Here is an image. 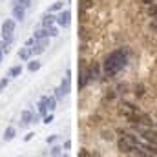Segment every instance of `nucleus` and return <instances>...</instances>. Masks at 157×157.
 <instances>
[{"label": "nucleus", "mask_w": 157, "mask_h": 157, "mask_svg": "<svg viewBox=\"0 0 157 157\" xmlns=\"http://www.w3.org/2000/svg\"><path fill=\"white\" fill-rule=\"evenodd\" d=\"M126 64H128V49H115L104 59L102 70L108 77H113L122 68H126Z\"/></svg>", "instance_id": "f257e3e1"}, {"label": "nucleus", "mask_w": 157, "mask_h": 157, "mask_svg": "<svg viewBox=\"0 0 157 157\" xmlns=\"http://www.w3.org/2000/svg\"><path fill=\"white\" fill-rule=\"evenodd\" d=\"M139 144V141H137V137L135 135H132V133H121V137H119V143H117V146H119V150L121 152H124V154H130L135 146Z\"/></svg>", "instance_id": "f03ea898"}, {"label": "nucleus", "mask_w": 157, "mask_h": 157, "mask_svg": "<svg viewBox=\"0 0 157 157\" xmlns=\"http://www.w3.org/2000/svg\"><path fill=\"white\" fill-rule=\"evenodd\" d=\"M119 112H121L124 117H128L130 121H133V119L139 115V108H137L135 104H132V102H122L121 108H119Z\"/></svg>", "instance_id": "7ed1b4c3"}, {"label": "nucleus", "mask_w": 157, "mask_h": 157, "mask_svg": "<svg viewBox=\"0 0 157 157\" xmlns=\"http://www.w3.org/2000/svg\"><path fill=\"white\" fill-rule=\"evenodd\" d=\"M70 91H71V78H70V71H68L66 78H62V82H60V88H59V91H57V97H64V95H68Z\"/></svg>", "instance_id": "20e7f679"}, {"label": "nucleus", "mask_w": 157, "mask_h": 157, "mask_svg": "<svg viewBox=\"0 0 157 157\" xmlns=\"http://www.w3.org/2000/svg\"><path fill=\"white\" fill-rule=\"evenodd\" d=\"M141 137H143L146 143H150V144H157V130L150 128V126L141 132Z\"/></svg>", "instance_id": "39448f33"}, {"label": "nucleus", "mask_w": 157, "mask_h": 157, "mask_svg": "<svg viewBox=\"0 0 157 157\" xmlns=\"http://www.w3.org/2000/svg\"><path fill=\"white\" fill-rule=\"evenodd\" d=\"M78 77H80V82H78V90L86 88V84L90 82V71L86 70L84 62H80V70H78Z\"/></svg>", "instance_id": "423d86ee"}, {"label": "nucleus", "mask_w": 157, "mask_h": 157, "mask_svg": "<svg viewBox=\"0 0 157 157\" xmlns=\"http://www.w3.org/2000/svg\"><path fill=\"white\" fill-rule=\"evenodd\" d=\"M15 31V18H6L2 24V37H9Z\"/></svg>", "instance_id": "0eeeda50"}, {"label": "nucleus", "mask_w": 157, "mask_h": 157, "mask_svg": "<svg viewBox=\"0 0 157 157\" xmlns=\"http://www.w3.org/2000/svg\"><path fill=\"white\" fill-rule=\"evenodd\" d=\"M57 22H59V26H62V28H68V26H70V22H71V11H70V9L62 11V13L57 17Z\"/></svg>", "instance_id": "6e6552de"}, {"label": "nucleus", "mask_w": 157, "mask_h": 157, "mask_svg": "<svg viewBox=\"0 0 157 157\" xmlns=\"http://www.w3.org/2000/svg\"><path fill=\"white\" fill-rule=\"evenodd\" d=\"M13 17H15V20H20V22H22L24 17H26V7L15 4V7H13Z\"/></svg>", "instance_id": "1a4fd4ad"}, {"label": "nucleus", "mask_w": 157, "mask_h": 157, "mask_svg": "<svg viewBox=\"0 0 157 157\" xmlns=\"http://www.w3.org/2000/svg\"><path fill=\"white\" fill-rule=\"evenodd\" d=\"M55 22H57V17H55V15H51V13L44 15V18H42V26H44V28H51Z\"/></svg>", "instance_id": "9d476101"}, {"label": "nucleus", "mask_w": 157, "mask_h": 157, "mask_svg": "<svg viewBox=\"0 0 157 157\" xmlns=\"http://www.w3.org/2000/svg\"><path fill=\"white\" fill-rule=\"evenodd\" d=\"M44 102H46L48 112H53V110L57 108V99H55V97H44Z\"/></svg>", "instance_id": "9b49d317"}, {"label": "nucleus", "mask_w": 157, "mask_h": 157, "mask_svg": "<svg viewBox=\"0 0 157 157\" xmlns=\"http://www.w3.org/2000/svg\"><path fill=\"white\" fill-rule=\"evenodd\" d=\"M15 135H17V130H15L13 126H9V128H6V132H4V141H6V143H7V141H13Z\"/></svg>", "instance_id": "f8f14e48"}, {"label": "nucleus", "mask_w": 157, "mask_h": 157, "mask_svg": "<svg viewBox=\"0 0 157 157\" xmlns=\"http://www.w3.org/2000/svg\"><path fill=\"white\" fill-rule=\"evenodd\" d=\"M33 119H35V115H33L31 112H22V126H26V124L33 122Z\"/></svg>", "instance_id": "ddd939ff"}, {"label": "nucleus", "mask_w": 157, "mask_h": 157, "mask_svg": "<svg viewBox=\"0 0 157 157\" xmlns=\"http://www.w3.org/2000/svg\"><path fill=\"white\" fill-rule=\"evenodd\" d=\"M18 57H20V60H29V57H31V49H29V48H22V49L18 51Z\"/></svg>", "instance_id": "4468645a"}, {"label": "nucleus", "mask_w": 157, "mask_h": 157, "mask_svg": "<svg viewBox=\"0 0 157 157\" xmlns=\"http://www.w3.org/2000/svg\"><path fill=\"white\" fill-rule=\"evenodd\" d=\"M29 49H31V55H33V57H37V55H40V53L44 51V46H40L39 42H35Z\"/></svg>", "instance_id": "2eb2a0df"}, {"label": "nucleus", "mask_w": 157, "mask_h": 157, "mask_svg": "<svg viewBox=\"0 0 157 157\" xmlns=\"http://www.w3.org/2000/svg\"><path fill=\"white\" fill-rule=\"evenodd\" d=\"M20 73H22V66L18 64V66H13V68L9 70V73H7V75H9L11 78H15V77H18Z\"/></svg>", "instance_id": "dca6fc26"}, {"label": "nucleus", "mask_w": 157, "mask_h": 157, "mask_svg": "<svg viewBox=\"0 0 157 157\" xmlns=\"http://www.w3.org/2000/svg\"><path fill=\"white\" fill-rule=\"evenodd\" d=\"M35 40H40V39H49L48 37V28H42V29H39V31H35Z\"/></svg>", "instance_id": "f3484780"}, {"label": "nucleus", "mask_w": 157, "mask_h": 157, "mask_svg": "<svg viewBox=\"0 0 157 157\" xmlns=\"http://www.w3.org/2000/svg\"><path fill=\"white\" fill-rule=\"evenodd\" d=\"M28 70H29L31 73H35L37 70H40V60H29V62H28Z\"/></svg>", "instance_id": "a211bd4d"}, {"label": "nucleus", "mask_w": 157, "mask_h": 157, "mask_svg": "<svg viewBox=\"0 0 157 157\" xmlns=\"http://www.w3.org/2000/svg\"><path fill=\"white\" fill-rule=\"evenodd\" d=\"M146 13H148V17H157V4H150L148 6V9H146Z\"/></svg>", "instance_id": "6ab92c4d"}, {"label": "nucleus", "mask_w": 157, "mask_h": 157, "mask_svg": "<svg viewBox=\"0 0 157 157\" xmlns=\"http://www.w3.org/2000/svg\"><path fill=\"white\" fill-rule=\"evenodd\" d=\"M88 71H90V80H93V78H97V73H99V66H97V64H93V66H91Z\"/></svg>", "instance_id": "aec40b11"}, {"label": "nucleus", "mask_w": 157, "mask_h": 157, "mask_svg": "<svg viewBox=\"0 0 157 157\" xmlns=\"http://www.w3.org/2000/svg\"><path fill=\"white\" fill-rule=\"evenodd\" d=\"M62 6H64V0H57V2L49 7V13H51V11H59V9H62Z\"/></svg>", "instance_id": "412c9836"}, {"label": "nucleus", "mask_w": 157, "mask_h": 157, "mask_svg": "<svg viewBox=\"0 0 157 157\" xmlns=\"http://www.w3.org/2000/svg\"><path fill=\"white\" fill-rule=\"evenodd\" d=\"M78 6L84 7V9H90L93 6V0H78Z\"/></svg>", "instance_id": "4be33fe9"}, {"label": "nucleus", "mask_w": 157, "mask_h": 157, "mask_svg": "<svg viewBox=\"0 0 157 157\" xmlns=\"http://www.w3.org/2000/svg\"><path fill=\"white\" fill-rule=\"evenodd\" d=\"M39 112H40V115H46V113H48V108H46V102H44V99L39 102Z\"/></svg>", "instance_id": "5701e85b"}, {"label": "nucleus", "mask_w": 157, "mask_h": 157, "mask_svg": "<svg viewBox=\"0 0 157 157\" xmlns=\"http://www.w3.org/2000/svg\"><path fill=\"white\" fill-rule=\"evenodd\" d=\"M48 37H59V29H57L55 26L48 28Z\"/></svg>", "instance_id": "b1692460"}, {"label": "nucleus", "mask_w": 157, "mask_h": 157, "mask_svg": "<svg viewBox=\"0 0 157 157\" xmlns=\"http://www.w3.org/2000/svg\"><path fill=\"white\" fill-rule=\"evenodd\" d=\"M135 95H137V97H143V95H144V86H143V84H137V86H135Z\"/></svg>", "instance_id": "393cba45"}, {"label": "nucleus", "mask_w": 157, "mask_h": 157, "mask_svg": "<svg viewBox=\"0 0 157 157\" xmlns=\"http://www.w3.org/2000/svg\"><path fill=\"white\" fill-rule=\"evenodd\" d=\"M60 152H62V148H60V146H53V148H51V155H53V157H59V155H60Z\"/></svg>", "instance_id": "a878e982"}, {"label": "nucleus", "mask_w": 157, "mask_h": 157, "mask_svg": "<svg viewBox=\"0 0 157 157\" xmlns=\"http://www.w3.org/2000/svg\"><path fill=\"white\" fill-rule=\"evenodd\" d=\"M18 6H22V7H29L31 6V0H15Z\"/></svg>", "instance_id": "bb28decb"}, {"label": "nucleus", "mask_w": 157, "mask_h": 157, "mask_svg": "<svg viewBox=\"0 0 157 157\" xmlns=\"http://www.w3.org/2000/svg\"><path fill=\"white\" fill-rule=\"evenodd\" d=\"M44 122H46V124H49V122H53V113H51V112L44 115Z\"/></svg>", "instance_id": "cd10ccee"}, {"label": "nucleus", "mask_w": 157, "mask_h": 157, "mask_svg": "<svg viewBox=\"0 0 157 157\" xmlns=\"http://www.w3.org/2000/svg\"><path fill=\"white\" fill-rule=\"evenodd\" d=\"M78 37H80L82 40L88 39V33H86V29H84V28H80V29H78Z\"/></svg>", "instance_id": "c85d7f7f"}, {"label": "nucleus", "mask_w": 157, "mask_h": 157, "mask_svg": "<svg viewBox=\"0 0 157 157\" xmlns=\"http://www.w3.org/2000/svg\"><path fill=\"white\" fill-rule=\"evenodd\" d=\"M7 84H9V80H7V78H0V91H2L4 88H7Z\"/></svg>", "instance_id": "c756f323"}, {"label": "nucleus", "mask_w": 157, "mask_h": 157, "mask_svg": "<svg viewBox=\"0 0 157 157\" xmlns=\"http://www.w3.org/2000/svg\"><path fill=\"white\" fill-rule=\"evenodd\" d=\"M150 29L157 31V17H154V18H152V22H150Z\"/></svg>", "instance_id": "7c9ffc66"}, {"label": "nucleus", "mask_w": 157, "mask_h": 157, "mask_svg": "<svg viewBox=\"0 0 157 157\" xmlns=\"http://www.w3.org/2000/svg\"><path fill=\"white\" fill-rule=\"evenodd\" d=\"M78 157H90V154H88V150H86V148H82V150L78 152Z\"/></svg>", "instance_id": "2f4dec72"}, {"label": "nucleus", "mask_w": 157, "mask_h": 157, "mask_svg": "<svg viewBox=\"0 0 157 157\" xmlns=\"http://www.w3.org/2000/svg\"><path fill=\"white\" fill-rule=\"evenodd\" d=\"M35 42H37V40H35V37H31V39H29L28 42H26V48H31V46H33Z\"/></svg>", "instance_id": "473e14b6"}, {"label": "nucleus", "mask_w": 157, "mask_h": 157, "mask_svg": "<svg viewBox=\"0 0 157 157\" xmlns=\"http://www.w3.org/2000/svg\"><path fill=\"white\" fill-rule=\"evenodd\" d=\"M46 141H48V144H53V143L57 141V135H51V137H48Z\"/></svg>", "instance_id": "72a5a7b5"}, {"label": "nucleus", "mask_w": 157, "mask_h": 157, "mask_svg": "<svg viewBox=\"0 0 157 157\" xmlns=\"http://www.w3.org/2000/svg\"><path fill=\"white\" fill-rule=\"evenodd\" d=\"M62 148H64V150H70V148H71V141H66V143H64V146H62Z\"/></svg>", "instance_id": "f704fd0d"}, {"label": "nucleus", "mask_w": 157, "mask_h": 157, "mask_svg": "<svg viewBox=\"0 0 157 157\" xmlns=\"http://www.w3.org/2000/svg\"><path fill=\"white\" fill-rule=\"evenodd\" d=\"M102 137H104V139H108V141H110V139H112V133H110V132H104V135H102Z\"/></svg>", "instance_id": "c9c22d12"}, {"label": "nucleus", "mask_w": 157, "mask_h": 157, "mask_svg": "<svg viewBox=\"0 0 157 157\" xmlns=\"http://www.w3.org/2000/svg\"><path fill=\"white\" fill-rule=\"evenodd\" d=\"M106 99H115V93H113V91H110V93L106 95Z\"/></svg>", "instance_id": "e433bc0d"}, {"label": "nucleus", "mask_w": 157, "mask_h": 157, "mask_svg": "<svg viewBox=\"0 0 157 157\" xmlns=\"http://www.w3.org/2000/svg\"><path fill=\"white\" fill-rule=\"evenodd\" d=\"M141 2H143V4H146V6H150V4H152L154 0H141Z\"/></svg>", "instance_id": "4c0bfd02"}, {"label": "nucleus", "mask_w": 157, "mask_h": 157, "mask_svg": "<svg viewBox=\"0 0 157 157\" xmlns=\"http://www.w3.org/2000/svg\"><path fill=\"white\" fill-rule=\"evenodd\" d=\"M2 53H4V51H2V48H0V62H2Z\"/></svg>", "instance_id": "58836bf2"}, {"label": "nucleus", "mask_w": 157, "mask_h": 157, "mask_svg": "<svg viewBox=\"0 0 157 157\" xmlns=\"http://www.w3.org/2000/svg\"><path fill=\"white\" fill-rule=\"evenodd\" d=\"M62 157H70V155H62Z\"/></svg>", "instance_id": "ea45409f"}]
</instances>
